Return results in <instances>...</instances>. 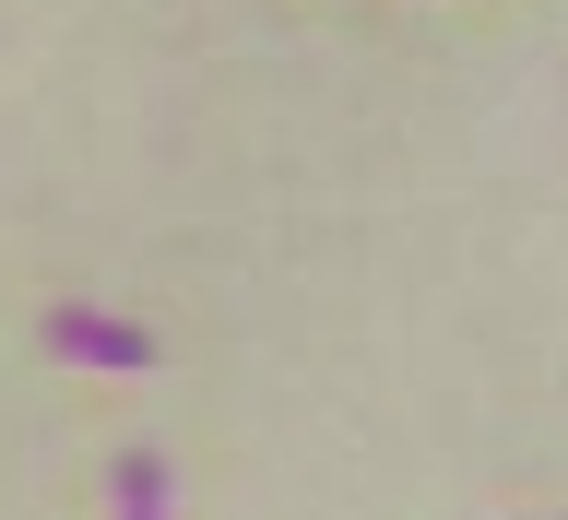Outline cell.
Segmentation results:
<instances>
[{
  "label": "cell",
  "mask_w": 568,
  "mask_h": 520,
  "mask_svg": "<svg viewBox=\"0 0 568 520\" xmlns=\"http://www.w3.org/2000/svg\"><path fill=\"white\" fill-rule=\"evenodd\" d=\"M48 355H71V367H154V332H142V319H95V308H60L48 319Z\"/></svg>",
  "instance_id": "cell-1"
},
{
  "label": "cell",
  "mask_w": 568,
  "mask_h": 520,
  "mask_svg": "<svg viewBox=\"0 0 568 520\" xmlns=\"http://www.w3.org/2000/svg\"><path fill=\"white\" fill-rule=\"evenodd\" d=\"M106 509H119V520H178L166 450H119V461H106Z\"/></svg>",
  "instance_id": "cell-2"
}]
</instances>
